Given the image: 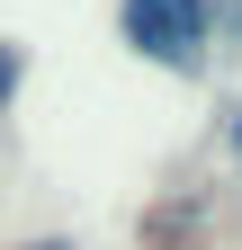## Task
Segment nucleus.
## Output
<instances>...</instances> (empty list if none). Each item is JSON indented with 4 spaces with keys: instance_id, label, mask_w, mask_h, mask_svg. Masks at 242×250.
I'll return each mask as SVG.
<instances>
[{
    "instance_id": "obj_1",
    "label": "nucleus",
    "mask_w": 242,
    "mask_h": 250,
    "mask_svg": "<svg viewBox=\"0 0 242 250\" xmlns=\"http://www.w3.org/2000/svg\"><path fill=\"white\" fill-rule=\"evenodd\" d=\"M117 27H126V45L144 62H162V72H197L206 62V0H117Z\"/></svg>"
},
{
    "instance_id": "obj_2",
    "label": "nucleus",
    "mask_w": 242,
    "mask_h": 250,
    "mask_svg": "<svg viewBox=\"0 0 242 250\" xmlns=\"http://www.w3.org/2000/svg\"><path fill=\"white\" fill-rule=\"evenodd\" d=\"M18 81H27V54H18L9 36H0V107H9V99H18Z\"/></svg>"
},
{
    "instance_id": "obj_3",
    "label": "nucleus",
    "mask_w": 242,
    "mask_h": 250,
    "mask_svg": "<svg viewBox=\"0 0 242 250\" xmlns=\"http://www.w3.org/2000/svg\"><path fill=\"white\" fill-rule=\"evenodd\" d=\"M233 161H242V107H233Z\"/></svg>"
},
{
    "instance_id": "obj_4",
    "label": "nucleus",
    "mask_w": 242,
    "mask_h": 250,
    "mask_svg": "<svg viewBox=\"0 0 242 250\" xmlns=\"http://www.w3.org/2000/svg\"><path fill=\"white\" fill-rule=\"evenodd\" d=\"M233 18H242V9H233Z\"/></svg>"
}]
</instances>
